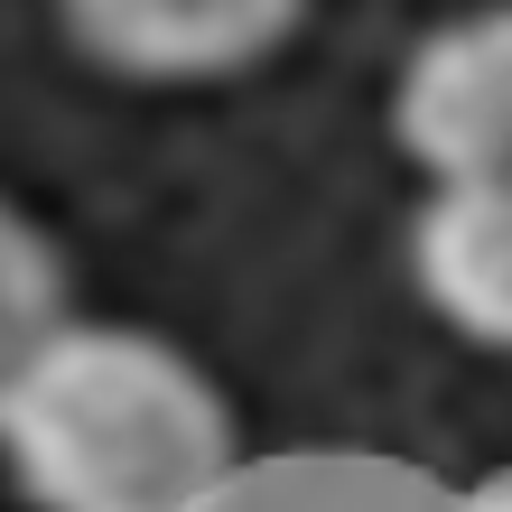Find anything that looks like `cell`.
Segmentation results:
<instances>
[{"instance_id": "obj_5", "label": "cell", "mask_w": 512, "mask_h": 512, "mask_svg": "<svg viewBox=\"0 0 512 512\" xmlns=\"http://www.w3.org/2000/svg\"><path fill=\"white\" fill-rule=\"evenodd\" d=\"M66 326V261H56L47 224L19 215L0 196V391L19 382V364Z\"/></svg>"}, {"instance_id": "obj_1", "label": "cell", "mask_w": 512, "mask_h": 512, "mask_svg": "<svg viewBox=\"0 0 512 512\" xmlns=\"http://www.w3.org/2000/svg\"><path fill=\"white\" fill-rule=\"evenodd\" d=\"M0 457L38 512H215L243 438L196 354L149 326L66 317L0 391Z\"/></svg>"}, {"instance_id": "obj_4", "label": "cell", "mask_w": 512, "mask_h": 512, "mask_svg": "<svg viewBox=\"0 0 512 512\" xmlns=\"http://www.w3.org/2000/svg\"><path fill=\"white\" fill-rule=\"evenodd\" d=\"M410 280L447 336L512 354V177H429L410 215Z\"/></svg>"}, {"instance_id": "obj_2", "label": "cell", "mask_w": 512, "mask_h": 512, "mask_svg": "<svg viewBox=\"0 0 512 512\" xmlns=\"http://www.w3.org/2000/svg\"><path fill=\"white\" fill-rule=\"evenodd\" d=\"M391 140L429 177H512V0L457 10L401 56Z\"/></svg>"}, {"instance_id": "obj_6", "label": "cell", "mask_w": 512, "mask_h": 512, "mask_svg": "<svg viewBox=\"0 0 512 512\" xmlns=\"http://www.w3.org/2000/svg\"><path fill=\"white\" fill-rule=\"evenodd\" d=\"M457 512H512V475H485L475 494H457Z\"/></svg>"}, {"instance_id": "obj_3", "label": "cell", "mask_w": 512, "mask_h": 512, "mask_svg": "<svg viewBox=\"0 0 512 512\" xmlns=\"http://www.w3.org/2000/svg\"><path fill=\"white\" fill-rule=\"evenodd\" d=\"M308 0H66V28L94 66L131 84H215L280 56Z\"/></svg>"}]
</instances>
